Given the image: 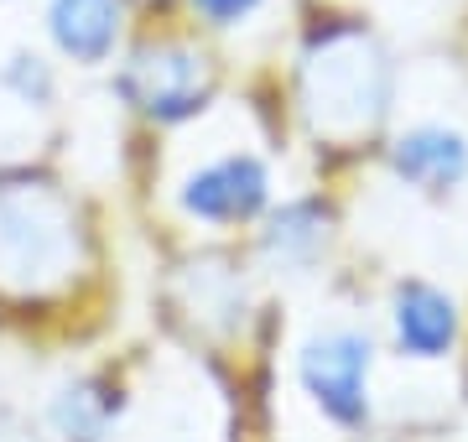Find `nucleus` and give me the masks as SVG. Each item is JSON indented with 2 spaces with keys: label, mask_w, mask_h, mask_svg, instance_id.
<instances>
[{
  "label": "nucleus",
  "mask_w": 468,
  "mask_h": 442,
  "mask_svg": "<svg viewBox=\"0 0 468 442\" xmlns=\"http://www.w3.org/2000/svg\"><path fill=\"white\" fill-rule=\"evenodd\" d=\"M396 343H401L411 359H442L458 339V312L437 287L427 281H406L396 287Z\"/></svg>",
  "instance_id": "obj_7"
},
{
  "label": "nucleus",
  "mask_w": 468,
  "mask_h": 442,
  "mask_svg": "<svg viewBox=\"0 0 468 442\" xmlns=\"http://www.w3.org/2000/svg\"><path fill=\"white\" fill-rule=\"evenodd\" d=\"M104 422H110V395L94 385V380H79V385H63L48 406V426L63 442H100Z\"/></svg>",
  "instance_id": "obj_10"
},
{
  "label": "nucleus",
  "mask_w": 468,
  "mask_h": 442,
  "mask_svg": "<svg viewBox=\"0 0 468 442\" xmlns=\"http://www.w3.org/2000/svg\"><path fill=\"white\" fill-rule=\"evenodd\" d=\"M0 442H48V437H42L27 416H16V411H0Z\"/></svg>",
  "instance_id": "obj_13"
},
{
  "label": "nucleus",
  "mask_w": 468,
  "mask_h": 442,
  "mask_svg": "<svg viewBox=\"0 0 468 442\" xmlns=\"http://www.w3.org/2000/svg\"><path fill=\"white\" fill-rule=\"evenodd\" d=\"M390 167L421 193H452L468 177V141L452 125H411L390 146Z\"/></svg>",
  "instance_id": "obj_6"
},
{
  "label": "nucleus",
  "mask_w": 468,
  "mask_h": 442,
  "mask_svg": "<svg viewBox=\"0 0 468 442\" xmlns=\"http://www.w3.org/2000/svg\"><path fill=\"white\" fill-rule=\"evenodd\" d=\"M48 32L73 63H104L120 37V0H52Z\"/></svg>",
  "instance_id": "obj_8"
},
{
  "label": "nucleus",
  "mask_w": 468,
  "mask_h": 442,
  "mask_svg": "<svg viewBox=\"0 0 468 442\" xmlns=\"http://www.w3.org/2000/svg\"><path fill=\"white\" fill-rule=\"evenodd\" d=\"M79 214L52 183H0V291L42 297L79 271Z\"/></svg>",
  "instance_id": "obj_2"
},
{
  "label": "nucleus",
  "mask_w": 468,
  "mask_h": 442,
  "mask_svg": "<svg viewBox=\"0 0 468 442\" xmlns=\"http://www.w3.org/2000/svg\"><path fill=\"white\" fill-rule=\"evenodd\" d=\"M390 110V58L369 32L334 26L302 52V115L323 141L369 136Z\"/></svg>",
  "instance_id": "obj_1"
},
{
  "label": "nucleus",
  "mask_w": 468,
  "mask_h": 442,
  "mask_svg": "<svg viewBox=\"0 0 468 442\" xmlns=\"http://www.w3.org/2000/svg\"><path fill=\"white\" fill-rule=\"evenodd\" d=\"M193 5H198L203 16L214 21V26H234V21H245L255 11V5H261V0H193Z\"/></svg>",
  "instance_id": "obj_12"
},
{
  "label": "nucleus",
  "mask_w": 468,
  "mask_h": 442,
  "mask_svg": "<svg viewBox=\"0 0 468 442\" xmlns=\"http://www.w3.org/2000/svg\"><path fill=\"white\" fill-rule=\"evenodd\" d=\"M323 239H328V214L318 204H292L282 208L271 229L261 235V256L276 266V271H292V266H307V260L323 250Z\"/></svg>",
  "instance_id": "obj_9"
},
{
  "label": "nucleus",
  "mask_w": 468,
  "mask_h": 442,
  "mask_svg": "<svg viewBox=\"0 0 468 442\" xmlns=\"http://www.w3.org/2000/svg\"><path fill=\"white\" fill-rule=\"evenodd\" d=\"M0 84L11 89L16 100H27V104H52V94H58V84H52V68L37 58V52H11L5 58V68H0Z\"/></svg>",
  "instance_id": "obj_11"
},
{
  "label": "nucleus",
  "mask_w": 468,
  "mask_h": 442,
  "mask_svg": "<svg viewBox=\"0 0 468 442\" xmlns=\"http://www.w3.org/2000/svg\"><path fill=\"white\" fill-rule=\"evenodd\" d=\"M120 89L151 120H187L203 110L214 79H208V58L198 47H187V42H151V47H141L125 63Z\"/></svg>",
  "instance_id": "obj_3"
},
{
  "label": "nucleus",
  "mask_w": 468,
  "mask_h": 442,
  "mask_svg": "<svg viewBox=\"0 0 468 442\" xmlns=\"http://www.w3.org/2000/svg\"><path fill=\"white\" fill-rule=\"evenodd\" d=\"M369 364H375L369 333L328 328L302 349V385L338 426H359L369 416Z\"/></svg>",
  "instance_id": "obj_4"
},
{
  "label": "nucleus",
  "mask_w": 468,
  "mask_h": 442,
  "mask_svg": "<svg viewBox=\"0 0 468 442\" xmlns=\"http://www.w3.org/2000/svg\"><path fill=\"white\" fill-rule=\"evenodd\" d=\"M271 198V177L255 156H218L183 183V208L203 224H245Z\"/></svg>",
  "instance_id": "obj_5"
}]
</instances>
